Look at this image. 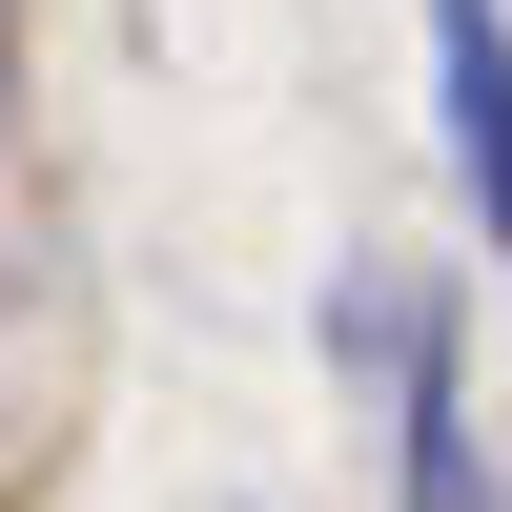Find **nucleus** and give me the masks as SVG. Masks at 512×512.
<instances>
[{"instance_id": "obj_3", "label": "nucleus", "mask_w": 512, "mask_h": 512, "mask_svg": "<svg viewBox=\"0 0 512 512\" xmlns=\"http://www.w3.org/2000/svg\"><path fill=\"white\" fill-rule=\"evenodd\" d=\"M0 62H21V0H0Z\"/></svg>"}, {"instance_id": "obj_2", "label": "nucleus", "mask_w": 512, "mask_h": 512, "mask_svg": "<svg viewBox=\"0 0 512 512\" xmlns=\"http://www.w3.org/2000/svg\"><path fill=\"white\" fill-rule=\"evenodd\" d=\"M390 410H410V512H492V472H472V390H451V349H410V369H390Z\"/></svg>"}, {"instance_id": "obj_1", "label": "nucleus", "mask_w": 512, "mask_h": 512, "mask_svg": "<svg viewBox=\"0 0 512 512\" xmlns=\"http://www.w3.org/2000/svg\"><path fill=\"white\" fill-rule=\"evenodd\" d=\"M431 82H451V164H472V205L512 246V21L492 0H431Z\"/></svg>"}]
</instances>
